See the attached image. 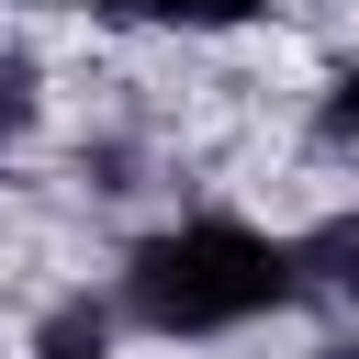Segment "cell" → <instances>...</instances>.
I'll use <instances>...</instances> for the list:
<instances>
[{"label": "cell", "mask_w": 359, "mask_h": 359, "mask_svg": "<svg viewBox=\"0 0 359 359\" xmlns=\"http://www.w3.org/2000/svg\"><path fill=\"white\" fill-rule=\"evenodd\" d=\"M280 292V247L247 236V224H191V236H157L135 258V303L146 325H236Z\"/></svg>", "instance_id": "obj_1"}, {"label": "cell", "mask_w": 359, "mask_h": 359, "mask_svg": "<svg viewBox=\"0 0 359 359\" xmlns=\"http://www.w3.org/2000/svg\"><path fill=\"white\" fill-rule=\"evenodd\" d=\"M146 11H168V22H236L247 0H146Z\"/></svg>", "instance_id": "obj_2"}]
</instances>
